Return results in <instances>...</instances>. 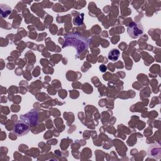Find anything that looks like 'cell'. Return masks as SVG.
<instances>
[{"mask_svg":"<svg viewBox=\"0 0 161 161\" xmlns=\"http://www.w3.org/2000/svg\"><path fill=\"white\" fill-rule=\"evenodd\" d=\"M65 46H73L77 49V52H79L87 49L88 40L79 36V35L71 34L66 36V42L63 47Z\"/></svg>","mask_w":161,"mask_h":161,"instance_id":"cell-1","label":"cell"},{"mask_svg":"<svg viewBox=\"0 0 161 161\" xmlns=\"http://www.w3.org/2000/svg\"><path fill=\"white\" fill-rule=\"evenodd\" d=\"M127 32L130 37L135 38L143 34V28L141 24L131 22L128 26Z\"/></svg>","mask_w":161,"mask_h":161,"instance_id":"cell-2","label":"cell"},{"mask_svg":"<svg viewBox=\"0 0 161 161\" xmlns=\"http://www.w3.org/2000/svg\"><path fill=\"white\" fill-rule=\"evenodd\" d=\"M29 130V126L25 122L22 121H19L16 122L13 127L14 132L18 136H23L27 134Z\"/></svg>","mask_w":161,"mask_h":161,"instance_id":"cell-3","label":"cell"},{"mask_svg":"<svg viewBox=\"0 0 161 161\" xmlns=\"http://www.w3.org/2000/svg\"><path fill=\"white\" fill-rule=\"evenodd\" d=\"M161 149L158 145H152L148 149V155L149 157L159 159L160 158Z\"/></svg>","mask_w":161,"mask_h":161,"instance_id":"cell-4","label":"cell"},{"mask_svg":"<svg viewBox=\"0 0 161 161\" xmlns=\"http://www.w3.org/2000/svg\"><path fill=\"white\" fill-rule=\"evenodd\" d=\"M120 52L118 49L113 48L108 53V58L113 62H115L119 58Z\"/></svg>","mask_w":161,"mask_h":161,"instance_id":"cell-5","label":"cell"},{"mask_svg":"<svg viewBox=\"0 0 161 161\" xmlns=\"http://www.w3.org/2000/svg\"><path fill=\"white\" fill-rule=\"evenodd\" d=\"M99 69L101 72H106V67L104 65H101L99 66Z\"/></svg>","mask_w":161,"mask_h":161,"instance_id":"cell-6","label":"cell"}]
</instances>
